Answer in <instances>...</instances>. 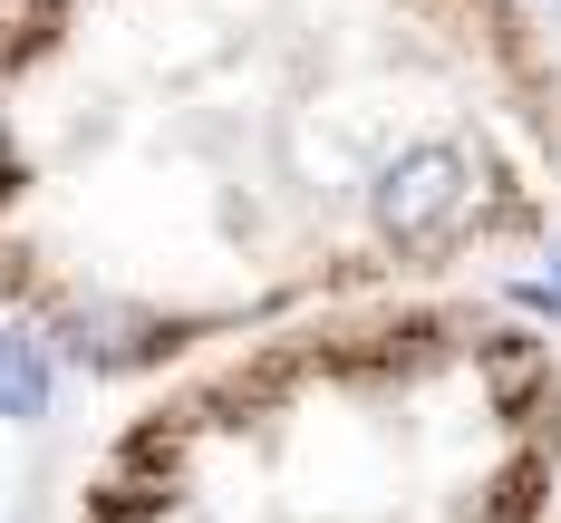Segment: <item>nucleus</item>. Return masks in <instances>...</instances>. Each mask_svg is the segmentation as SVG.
I'll use <instances>...</instances> for the list:
<instances>
[{
	"label": "nucleus",
	"mask_w": 561,
	"mask_h": 523,
	"mask_svg": "<svg viewBox=\"0 0 561 523\" xmlns=\"http://www.w3.org/2000/svg\"><path fill=\"white\" fill-rule=\"evenodd\" d=\"M533 0H10L0 320L174 378L552 232Z\"/></svg>",
	"instance_id": "1"
},
{
	"label": "nucleus",
	"mask_w": 561,
	"mask_h": 523,
	"mask_svg": "<svg viewBox=\"0 0 561 523\" xmlns=\"http://www.w3.org/2000/svg\"><path fill=\"white\" fill-rule=\"evenodd\" d=\"M561 349L494 300H388L174 368L68 523H552Z\"/></svg>",
	"instance_id": "2"
},
{
	"label": "nucleus",
	"mask_w": 561,
	"mask_h": 523,
	"mask_svg": "<svg viewBox=\"0 0 561 523\" xmlns=\"http://www.w3.org/2000/svg\"><path fill=\"white\" fill-rule=\"evenodd\" d=\"M58 398V359L30 330H0V417H49Z\"/></svg>",
	"instance_id": "3"
},
{
	"label": "nucleus",
	"mask_w": 561,
	"mask_h": 523,
	"mask_svg": "<svg viewBox=\"0 0 561 523\" xmlns=\"http://www.w3.org/2000/svg\"><path fill=\"white\" fill-rule=\"evenodd\" d=\"M552 300H561V232H552Z\"/></svg>",
	"instance_id": "4"
},
{
	"label": "nucleus",
	"mask_w": 561,
	"mask_h": 523,
	"mask_svg": "<svg viewBox=\"0 0 561 523\" xmlns=\"http://www.w3.org/2000/svg\"><path fill=\"white\" fill-rule=\"evenodd\" d=\"M0 10H10V0H0Z\"/></svg>",
	"instance_id": "5"
}]
</instances>
